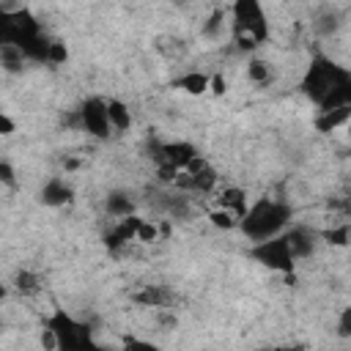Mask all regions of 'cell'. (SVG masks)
I'll use <instances>...</instances> for the list:
<instances>
[{
    "instance_id": "obj_20",
    "label": "cell",
    "mask_w": 351,
    "mask_h": 351,
    "mask_svg": "<svg viewBox=\"0 0 351 351\" xmlns=\"http://www.w3.org/2000/svg\"><path fill=\"white\" fill-rule=\"evenodd\" d=\"M66 58H69L66 47H63V44H58V41H52V49H49V63H63Z\"/></svg>"
},
{
    "instance_id": "obj_11",
    "label": "cell",
    "mask_w": 351,
    "mask_h": 351,
    "mask_svg": "<svg viewBox=\"0 0 351 351\" xmlns=\"http://www.w3.org/2000/svg\"><path fill=\"white\" fill-rule=\"evenodd\" d=\"M107 112H110V123H112L115 132L132 129V110H129L121 99H110V101H107Z\"/></svg>"
},
{
    "instance_id": "obj_5",
    "label": "cell",
    "mask_w": 351,
    "mask_h": 351,
    "mask_svg": "<svg viewBox=\"0 0 351 351\" xmlns=\"http://www.w3.org/2000/svg\"><path fill=\"white\" fill-rule=\"evenodd\" d=\"M252 258L258 263H263L266 269H274V271H291L293 263H296V255H293L285 233L271 236L266 241H255L252 244Z\"/></svg>"
},
{
    "instance_id": "obj_13",
    "label": "cell",
    "mask_w": 351,
    "mask_h": 351,
    "mask_svg": "<svg viewBox=\"0 0 351 351\" xmlns=\"http://www.w3.org/2000/svg\"><path fill=\"white\" fill-rule=\"evenodd\" d=\"M107 211H110V217H115V219L129 217V214H134V200H132L126 192H110V195H107Z\"/></svg>"
},
{
    "instance_id": "obj_26",
    "label": "cell",
    "mask_w": 351,
    "mask_h": 351,
    "mask_svg": "<svg viewBox=\"0 0 351 351\" xmlns=\"http://www.w3.org/2000/svg\"><path fill=\"white\" fill-rule=\"evenodd\" d=\"M346 132H348V140H351V121L346 123Z\"/></svg>"
},
{
    "instance_id": "obj_23",
    "label": "cell",
    "mask_w": 351,
    "mask_h": 351,
    "mask_svg": "<svg viewBox=\"0 0 351 351\" xmlns=\"http://www.w3.org/2000/svg\"><path fill=\"white\" fill-rule=\"evenodd\" d=\"M0 181L3 184H14V167H11V162H0Z\"/></svg>"
},
{
    "instance_id": "obj_25",
    "label": "cell",
    "mask_w": 351,
    "mask_h": 351,
    "mask_svg": "<svg viewBox=\"0 0 351 351\" xmlns=\"http://www.w3.org/2000/svg\"><path fill=\"white\" fill-rule=\"evenodd\" d=\"M14 132V121L8 118V112H0V134H11Z\"/></svg>"
},
{
    "instance_id": "obj_1",
    "label": "cell",
    "mask_w": 351,
    "mask_h": 351,
    "mask_svg": "<svg viewBox=\"0 0 351 351\" xmlns=\"http://www.w3.org/2000/svg\"><path fill=\"white\" fill-rule=\"evenodd\" d=\"M299 88L318 110L351 107V71L324 55L310 60Z\"/></svg>"
},
{
    "instance_id": "obj_16",
    "label": "cell",
    "mask_w": 351,
    "mask_h": 351,
    "mask_svg": "<svg viewBox=\"0 0 351 351\" xmlns=\"http://www.w3.org/2000/svg\"><path fill=\"white\" fill-rule=\"evenodd\" d=\"M159 239V225L156 222H148V219H143L140 222V228H137V239L134 241H143V244H154Z\"/></svg>"
},
{
    "instance_id": "obj_2",
    "label": "cell",
    "mask_w": 351,
    "mask_h": 351,
    "mask_svg": "<svg viewBox=\"0 0 351 351\" xmlns=\"http://www.w3.org/2000/svg\"><path fill=\"white\" fill-rule=\"evenodd\" d=\"M291 222V208L280 200H271V197H261L258 203H252L244 217L239 219V230L255 244V241H266L271 236H280L285 233Z\"/></svg>"
},
{
    "instance_id": "obj_10",
    "label": "cell",
    "mask_w": 351,
    "mask_h": 351,
    "mask_svg": "<svg viewBox=\"0 0 351 351\" xmlns=\"http://www.w3.org/2000/svg\"><path fill=\"white\" fill-rule=\"evenodd\" d=\"M208 85H211V77L203 74V71H189V74H184V77L176 80V88H181L189 96H203L208 90Z\"/></svg>"
},
{
    "instance_id": "obj_9",
    "label": "cell",
    "mask_w": 351,
    "mask_h": 351,
    "mask_svg": "<svg viewBox=\"0 0 351 351\" xmlns=\"http://www.w3.org/2000/svg\"><path fill=\"white\" fill-rule=\"evenodd\" d=\"M351 121V107H335V110H318L315 126L318 132H332L337 126H346Z\"/></svg>"
},
{
    "instance_id": "obj_27",
    "label": "cell",
    "mask_w": 351,
    "mask_h": 351,
    "mask_svg": "<svg viewBox=\"0 0 351 351\" xmlns=\"http://www.w3.org/2000/svg\"><path fill=\"white\" fill-rule=\"evenodd\" d=\"M3 3H11V0H3Z\"/></svg>"
},
{
    "instance_id": "obj_4",
    "label": "cell",
    "mask_w": 351,
    "mask_h": 351,
    "mask_svg": "<svg viewBox=\"0 0 351 351\" xmlns=\"http://www.w3.org/2000/svg\"><path fill=\"white\" fill-rule=\"evenodd\" d=\"M47 326L55 332L60 348H88V346H93V340H90V326L82 324V321H77L74 315H69V313L60 310V307L47 315Z\"/></svg>"
},
{
    "instance_id": "obj_12",
    "label": "cell",
    "mask_w": 351,
    "mask_h": 351,
    "mask_svg": "<svg viewBox=\"0 0 351 351\" xmlns=\"http://www.w3.org/2000/svg\"><path fill=\"white\" fill-rule=\"evenodd\" d=\"M219 206L230 208L239 219H241V217H244V211L250 208V206H247V195H244V189H236V186L222 189V195H219Z\"/></svg>"
},
{
    "instance_id": "obj_18",
    "label": "cell",
    "mask_w": 351,
    "mask_h": 351,
    "mask_svg": "<svg viewBox=\"0 0 351 351\" xmlns=\"http://www.w3.org/2000/svg\"><path fill=\"white\" fill-rule=\"evenodd\" d=\"M36 282H38V280H36V274H30V271H19V274H16V288H19L22 293L36 291V288H38Z\"/></svg>"
},
{
    "instance_id": "obj_21",
    "label": "cell",
    "mask_w": 351,
    "mask_h": 351,
    "mask_svg": "<svg viewBox=\"0 0 351 351\" xmlns=\"http://www.w3.org/2000/svg\"><path fill=\"white\" fill-rule=\"evenodd\" d=\"M208 90H211L214 96H222V93L228 90V80H225L222 74H214V77H211V85H208Z\"/></svg>"
},
{
    "instance_id": "obj_7",
    "label": "cell",
    "mask_w": 351,
    "mask_h": 351,
    "mask_svg": "<svg viewBox=\"0 0 351 351\" xmlns=\"http://www.w3.org/2000/svg\"><path fill=\"white\" fill-rule=\"evenodd\" d=\"M74 197V189H71V184L66 181V178H49L44 186H41V203L44 206H52V208H58V206H66L69 200Z\"/></svg>"
},
{
    "instance_id": "obj_6",
    "label": "cell",
    "mask_w": 351,
    "mask_h": 351,
    "mask_svg": "<svg viewBox=\"0 0 351 351\" xmlns=\"http://www.w3.org/2000/svg\"><path fill=\"white\" fill-rule=\"evenodd\" d=\"M77 112H80V126H82L88 134H93V137H99V140L110 137L112 123H110V112H107V101H104V99H96V96H93V99H85Z\"/></svg>"
},
{
    "instance_id": "obj_8",
    "label": "cell",
    "mask_w": 351,
    "mask_h": 351,
    "mask_svg": "<svg viewBox=\"0 0 351 351\" xmlns=\"http://www.w3.org/2000/svg\"><path fill=\"white\" fill-rule=\"evenodd\" d=\"M285 239H288L296 261L299 258H307L313 252V247H315V236L307 228H285Z\"/></svg>"
},
{
    "instance_id": "obj_14",
    "label": "cell",
    "mask_w": 351,
    "mask_h": 351,
    "mask_svg": "<svg viewBox=\"0 0 351 351\" xmlns=\"http://www.w3.org/2000/svg\"><path fill=\"white\" fill-rule=\"evenodd\" d=\"M208 219H211L214 228H222V230H233V228H239V217H236L230 208H225V206L214 208V211L208 214Z\"/></svg>"
},
{
    "instance_id": "obj_22",
    "label": "cell",
    "mask_w": 351,
    "mask_h": 351,
    "mask_svg": "<svg viewBox=\"0 0 351 351\" xmlns=\"http://www.w3.org/2000/svg\"><path fill=\"white\" fill-rule=\"evenodd\" d=\"M217 27H222V11H214L208 25H206V36H217Z\"/></svg>"
},
{
    "instance_id": "obj_3",
    "label": "cell",
    "mask_w": 351,
    "mask_h": 351,
    "mask_svg": "<svg viewBox=\"0 0 351 351\" xmlns=\"http://www.w3.org/2000/svg\"><path fill=\"white\" fill-rule=\"evenodd\" d=\"M230 19H233V36L239 47L255 49L258 44L269 38V22H266L261 0H233Z\"/></svg>"
},
{
    "instance_id": "obj_24",
    "label": "cell",
    "mask_w": 351,
    "mask_h": 351,
    "mask_svg": "<svg viewBox=\"0 0 351 351\" xmlns=\"http://www.w3.org/2000/svg\"><path fill=\"white\" fill-rule=\"evenodd\" d=\"M137 299H140V302H145V304H159V302H162V293L151 288V291H145V293H140Z\"/></svg>"
},
{
    "instance_id": "obj_17",
    "label": "cell",
    "mask_w": 351,
    "mask_h": 351,
    "mask_svg": "<svg viewBox=\"0 0 351 351\" xmlns=\"http://www.w3.org/2000/svg\"><path fill=\"white\" fill-rule=\"evenodd\" d=\"M324 239H326L329 244H337V247H343V244H348V241H351V225L329 228V230L324 233Z\"/></svg>"
},
{
    "instance_id": "obj_19",
    "label": "cell",
    "mask_w": 351,
    "mask_h": 351,
    "mask_svg": "<svg viewBox=\"0 0 351 351\" xmlns=\"http://www.w3.org/2000/svg\"><path fill=\"white\" fill-rule=\"evenodd\" d=\"M337 335L351 337V307H343V313L337 315Z\"/></svg>"
},
{
    "instance_id": "obj_15",
    "label": "cell",
    "mask_w": 351,
    "mask_h": 351,
    "mask_svg": "<svg viewBox=\"0 0 351 351\" xmlns=\"http://www.w3.org/2000/svg\"><path fill=\"white\" fill-rule=\"evenodd\" d=\"M247 74H250V80L252 82H266L269 80V63L266 60H258V58H252L250 60V66H247Z\"/></svg>"
}]
</instances>
